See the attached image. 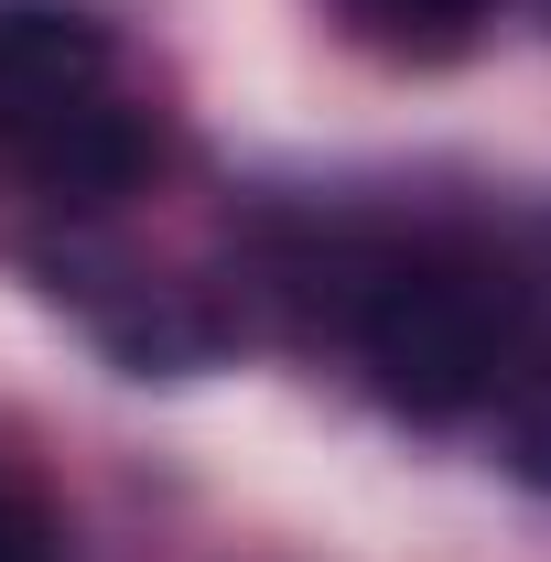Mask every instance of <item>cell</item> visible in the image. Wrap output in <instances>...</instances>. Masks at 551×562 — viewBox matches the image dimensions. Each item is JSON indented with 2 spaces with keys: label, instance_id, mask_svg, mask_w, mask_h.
Masks as SVG:
<instances>
[{
  "label": "cell",
  "instance_id": "obj_1",
  "mask_svg": "<svg viewBox=\"0 0 551 562\" xmlns=\"http://www.w3.org/2000/svg\"><path fill=\"white\" fill-rule=\"evenodd\" d=\"M357 357L412 422H454L508 379V292L465 260H390L357 292Z\"/></svg>",
  "mask_w": 551,
  "mask_h": 562
},
{
  "label": "cell",
  "instance_id": "obj_2",
  "mask_svg": "<svg viewBox=\"0 0 551 562\" xmlns=\"http://www.w3.org/2000/svg\"><path fill=\"white\" fill-rule=\"evenodd\" d=\"M120 55L87 11H0V151L22 162L44 131H66L76 109L120 98Z\"/></svg>",
  "mask_w": 551,
  "mask_h": 562
},
{
  "label": "cell",
  "instance_id": "obj_3",
  "mask_svg": "<svg viewBox=\"0 0 551 562\" xmlns=\"http://www.w3.org/2000/svg\"><path fill=\"white\" fill-rule=\"evenodd\" d=\"M140 162H151V131H140L120 98L76 109L66 131H44L33 151H22V173H33V184H55V195H76V206H98V195H131Z\"/></svg>",
  "mask_w": 551,
  "mask_h": 562
},
{
  "label": "cell",
  "instance_id": "obj_4",
  "mask_svg": "<svg viewBox=\"0 0 551 562\" xmlns=\"http://www.w3.org/2000/svg\"><path fill=\"white\" fill-rule=\"evenodd\" d=\"M98 325H109V347L131 357L140 379H151V368H206V357H216V325H206V314H184L173 292H151V281H140L131 314H98Z\"/></svg>",
  "mask_w": 551,
  "mask_h": 562
},
{
  "label": "cell",
  "instance_id": "obj_5",
  "mask_svg": "<svg viewBox=\"0 0 551 562\" xmlns=\"http://www.w3.org/2000/svg\"><path fill=\"white\" fill-rule=\"evenodd\" d=\"M508 465H519L530 487H551V379L508 401Z\"/></svg>",
  "mask_w": 551,
  "mask_h": 562
},
{
  "label": "cell",
  "instance_id": "obj_6",
  "mask_svg": "<svg viewBox=\"0 0 551 562\" xmlns=\"http://www.w3.org/2000/svg\"><path fill=\"white\" fill-rule=\"evenodd\" d=\"M0 562H55V519H44V497L0 487Z\"/></svg>",
  "mask_w": 551,
  "mask_h": 562
},
{
  "label": "cell",
  "instance_id": "obj_7",
  "mask_svg": "<svg viewBox=\"0 0 551 562\" xmlns=\"http://www.w3.org/2000/svg\"><path fill=\"white\" fill-rule=\"evenodd\" d=\"M368 22H390V33H454V22H476L486 0H357Z\"/></svg>",
  "mask_w": 551,
  "mask_h": 562
}]
</instances>
